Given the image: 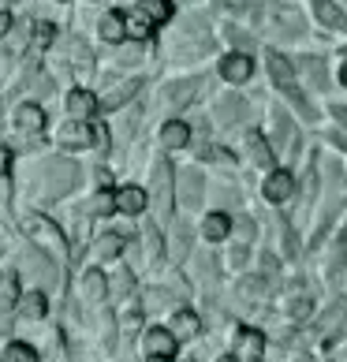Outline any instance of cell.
<instances>
[{
    "label": "cell",
    "mask_w": 347,
    "mask_h": 362,
    "mask_svg": "<svg viewBox=\"0 0 347 362\" xmlns=\"http://www.w3.org/2000/svg\"><path fill=\"white\" fill-rule=\"evenodd\" d=\"M52 37H57V26H52V23H45V19L34 23V30H30V45H34V49H45Z\"/></svg>",
    "instance_id": "29"
},
{
    "label": "cell",
    "mask_w": 347,
    "mask_h": 362,
    "mask_svg": "<svg viewBox=\"0 0 347 362\" xmlns=\"http://www.w3.org/2000/svg\"><path fill=\"white\" fill-rule=\"evenodd\" d=\"M75 183H78V168L71 165V160H49L45 165V194L49 198L71 191Z\"/></svg>",
    "instance_id": "2"
},
{
    "label": "cell",
    "mask_w": 347,
    "mask_h": 362,
    "mask_svg": "<svg viewBox=\"0 0 347 362\" xmlns=\"http://www.w3.org/2000/svg\"><path fill=\"white\" fill-rule=\"evenodd\" d=\"M191 142V127L183 124V119H168V124L161 127V146L165 150H180V146Z\"/></svg>",
    "instance_id": "16"
},
{
    "label": "cell",
    "mask_w": 347,
    "mask_h": 362,
    "mask_svg": "<svg viewBox=\"0 0 347 362\" xmlns=\"http://www.w3.org/2000/svg\"><path fill=\"white\" fill-rule=\"evenodd\" d=\"M98 34L105 37V42H124L127 37V23H124V16H105L101 23H98Z\"/></svg>",
    "instance_id": "24"
},
{
    "label": "cell",
    "mask_w": 347,
    "mask_h": 362,
    "mask_svg": "<svg viewBox=\"0 0 347 362\" xmlns=\"http://www.w3.org/2000/svg\"><path fill=\"white\" fill-rule=\"evenodd\" d=\"M191 93H194V83H180L176 90H168V101L172 105H183V101H191Z\"/></svg>",
    "instance_id": "30"
},
{
    "label": "cell",
    "mask_w": 347,
    "mask_h": 362,
    "mask_svg": "<svg viewBox=\"0 0 347 362\" xmlns=\"http://www.w3.org/2000/svg\"><path fill=\"white\" fill-rule=\"evenodd\" d=\"M78 295H83L86 303H105L109 299V276H105L101 269H86L83 284H78Z\"/></svg>",
    "instance_id": "5"
},
{
    "label": "cell",
    "mask_w": 347,
    "mask_h": 362,
    "mask_svg": "<svg viewBox=\"0 0 347 362\" xmlns=\"http://www.w3.org/2000/svg\"><path fill=\"white\" fill-rule=\"evenodd\" d=\"M23 232L34 239L37 247H45L57 262H68V243H64V232L45 217H23Z\"/></svg>",
    "instance_id": "1"
},
{
    "label": "cell",
    "mask_w": 347,
    "mask_h": 362,
    "mask_svg": "<svg viewBox=\"0 0 347 362\" xmlns=\"http://www.w3.org/2000/svg\"><path fill=\"white\" fill-rule=\"evenodd\" d=\"M60 146H68V150H90L93 142H98V127H90L86 119H71V124L60 127Z\"/></svg>",
    "instance_id": "4"
},
{
    "label": "cell",
    "mask_w": 347,
    "mask_h": 362,
    "mask_svg": "<svg viewBox=\"0 0 347 362\" xmlns=\"http://www.w3.org/2000/svg\"><path fill=\"white\" fill-rule=\"evenodd\" d=\"M135 291V276H131V269H116V276L109 280V295H127Z\"/></svg>",
    "instance_id": "28"
},
{
    "label": "cell",
    "mask_w": 347,
    "mask_h": 362,
    "mask_svg": "<svg viewBox=\"0 0 347 362\" xmlns=\"http://www.w3.org/2000/svg\"><path fill=\"white\" fill-rule=\"evenodd\" d=\"M124 243H127V232H105V235H98V243L90 247V262L116 258V254L124 250Z\"/></svg>",
    "instance_id": "7"
},
{
    "label": "cell",
    "mask_w": 347,
    "mask_h": 362,
    "mask_svg": "<svg viewBox=\"0 0 347 362\" xmlns=\"http://www.w3.org/2000/svg\"><path fill=\"white\" fill-rule=\"evenodd\" d=\"M332 116H336V119H340V124L347 127V109H336V112H332Z\"/></svg>",
    "instance_id": "33"
},
{
    "label": "cell",
    "mask_w": 347,
    "mask_h": 362,
    "mask_svg": "<svg viewBox=\"0 0 347 362\" xmlns=\"http://www.w3.org/2000/svg\"><path fill=\"white\" fill-rule=\"evenodd\" d=\"M180 194H183V206L187 209L198 206V198H202V176H198L194 168H187L183 176H180Z\"/></svg>",
    "instance_id": "18"
},
{
    "label": "cell",
    "mask_w": 347,
    "mask_h": 362,
    "mask_svg": "<svg viewBox=\"0 0 347 362\" xmlns=\"http://www.w3.org/2000/svg\"><path fill=\"white\" fill-rule=\"evenodd\" d=\"M314 11H317V19H322V26H329V30H343L347 26L343 11L332 4V0H314Z\"/></svg>",
    "instance_id": "22"
},
{
    "label": "cell",
    "mask_w": 347,
    "mask_h": 362,
    "mask_svg": "<svg viewBox=\"0 0 347 362\" xmlns=\"http://www.w3.org/2000/svg\"><path fill=\"white\" fill-rule=\"evenodd\" d=\"M98 109H101V101L93 98L90 90H71V93H68V112H71V119H90Z\"/></svg>",
    "instance_id": "12"
},
{
    "label": "cell",
    "mask_w": 347,
    "mask_h": 362,
    "mask_svg": "<svg viewBox=\"0 0 347 362\" xmlns=\"http://www.w3.org/2000/svg\"><path fill=\"white\" fill-rule=\"evenodd\" d=\"M247 150H250V157H254L258 165H265V168L273 165V150H269V142H265L258 131H250V135H247Z\"/></svg>",
    "instance_id": "26"
},
{
    "label": "cell",
    "mask_w": 347,
    "mask_h": 362,
    "mask_svg": "<svg viewBox=\"0 0 347 362\" xmlns=\"http://www.w3.org/2000/svg\"><path fill=\"white\" fill-rule=\"evenodd\" d=\"M8 168H11V150L0 146V176H8Z\"/></svg>",
    "instance_id": "31"
},
{
    "label": "cell",
    "mask_w": 347,
    "mask_h": 362,
    "mask_svg": "<svg viewBox=\"0 0 347 362\" xmlns=\"http://www.w3.org/2000/svg\"><path fill=\"white\" fill-rule=\"evenodd\" d=\"M340 83L347 86V64H343V68H340Z\"/></svg>",
    "instance_id": "36"
},
{
    "label": "cell",
    "mask_w": 347,
    "mask_h": 362,
    "mask_svg": "<svg viewBox=\"0 0 347 362\" xmlns=\"http://www.w3.org/2000/svg\"><path fill=\"white\" fill-rule=\"evenodd\" d=\"M135 93H139V83H135V78H127V83H119L116 90H109V93H105V98H101V109L116 112L119 105H124V101H131Z\"/></svg>",
    "instance_id": "21"
},
{
    "label": "cell",
    "mask_w": 347,
    "mask_h": 362,
    "mask_svg": "<svg viewBox=\"0 0 347 362\" xmlns=\"http://www.w3.org/2000/svg\"><path fill=\"white\" fill-rule=\"evenodd\" d=\"M16 314L23 317V321H42L45 314H49V303H45V291H23L19 295V303H16Z\"/></svg>",
    "instance_id": "6"
},
{
    "label": "cell",
    "mask_w": 347,
    "mask_h": 362,
    "mask_svg": "<svg viewBox=\"0 0 347 362\" xmlns=\"http://www.w3.org/2000/svg\"><path fill=\"white\" fill-rule=\"evenodd\" d=\"M16 127L23 135H37V131H45V112L37 109V105H23L16 112Z\"/></svg>",
    "instance_id": "14"
},
{
    "label": "cell",
    "mask_w": 347,
    "mask_h": 362,
    "mask_svg": "<svg viewBox=\"0 0 347 362\" xmlns=\"http://www.w3.org/2000/svg\"><path fill=\"white\" fill-rule=\"evenodd\" d=\"M176 332L165 329V325H153V329H146L142 332V351L146 358H172L176 355Z\"/></svg>",
    "instance_id": "3"
},
{
    "label": "cell",
    "mask_w": 347,
    "mask_h": 362,
    "mask_svg": "<svg viewBox=\"0 0 347 362\" xmlns=\"http://www.w3.org/2000/svg\"><path fill=\"white\" fill-rule=\"evenodd\" d=\"M119 4H124V8H135V4H142V0H119Z\"/></svg>",
    "instance_id": "35"
},
{
    "label": "cell",
    "mask_w": 347,
    "mask_h": 362,
    "mask_svg": "<svg viewBox=\"0 0 347 362\" xmlns=\"http://www.w3.org/2000/svg\"><path fill=\"white\" fill-rule=\"evenodd\" d=\"M217 362H243V358H239V355H220Z\"/></svg>",
    "instance_id": "34"
},
{
    "label": "cell",
    "mask_w": 347,
    "mask_h": 362,
    "mask_svg": "<svg viewBox=\"0 0 347 362\" xmlns=\"http://www.w3.org/2000/svg\"><path fill=\"white\" fill-rule=\"evenodd\" d=\"M291 191H295V176H291V172H273L269 180H265V187H261V194L269 198V202H288L291 198Z\"/></svg>",
    "instance_id": "8"
},
{
    "label": "cell",
    "mask_w": 347,
    "mask_h": 362,
    "mask_svg": "<svg viewBox=\"0 0 347 362\" xmlns=\"http://www.w3.org/2000/svg\"><path fill=\"white\" fill-rule=\"evenodd\" d=\"M228 232H232L228 213H209L206 224H202V235L209 239V243H220V239H228Z\"/></svg>",
    "instance_id": "20"
},
{
    "label": "cell",
    "mask_w": 347,
    "mask_h": 362,
    "mask_svg": "<svg viewBox=\"0 0 347 362\" xmlns=\"http://www.w3.org/2000/svg\"><path fill=\"white\" fill-rule=\"evenodd\" d=\"M112 209H116V194L109 191V187H101V191L90 198V206H86V213H93V217H109Z\"/></svg>",
    "instance_id": "25"
},
{
    "label": "cell",
    "mask_w": 347,
    "mask_h": 362,
    "mask_svg": "<svg viewBox=\"0 0 347 362\" xmlns=\"http://www.w3.org/2000/svg\"><path fill=\"white\" fill-rule=\"evenodd\" d=\"M250 71H254V64H250L247 52H232V57L220 60V78H228V83H247Z\"/></svg>",
    "instance_id": "10"
},
{
    "label": "cell",
    "mask_w": 347,
    "mask_h": 362,
    "mask_svg": "<svg viewBox=\"0 0 347 362\" xmlns=\"http://www.w3.org/2000/svg\"><path fill=\"white\" fill-rule=\"evenodd\" d=\"M11 26H16V23H11V16H8V11H0V37H8Z\"/></svg>",
    "instance_id": "32"
},
{
    "label": "cell",
    "mask_w": 347,
    "mask_h": 362,
    "mask_svg": "<svg viewBox=\"0 0 347 362\" xmlns=\"http://www.w3.org/2000/svg\"><path fill=\"white\" fill-rule=\"evenodd\" d=\"M142 11L153 23H168L172 19V0H142Z\"/></svg>",
    "instance_id": "27"
},
{
    "label": "cell",
    "mask_w": 347,
    "mask_h": 362,
    "mask_svg": "<svg viewBox=\"0 0 347 362\" xmlns=\"http://www.w3.org/2000/svg\"><path fill=\"white\" fill-rule=\"evenodd\" d=\"M172 332H176L180 340H194L198 332H202V321H198V314H191V310H176L172 314Z\"/></svg>",
    "instance_id": "17"
},
{
    "label": "cell",
    "mask_w": 347,
    "mask_h": 362,
    "mask_svg": "<svg viewBox=\"0 0 347 362\" xmlns=\"http://www.w3.org/2000/svg\"><path fill=\"white\" fill-rule=\"evenodd\" d=\"M172 168H168V160H157V213L161 217H168V209H172Z\"/></svg>",
    "instance_id": "13"
},
{
    "label": "cell",
    "mask_w": 347,
    "mask_h": 362,
    "mask_svg": "<svg viewBox=\"0 0 347 362\" xmlns=\"http://www.w3.org/2000/svg\"><path fill=\"white\" fill-rule=\"evenodd\" d=\"M0 362H37V347L26 344V340H11V344H4V351H0Z\"/></svg>",
    "instance_id": "23"
},
{
    "label": "cell",
    "mask_w": 347,
    "mask_h": 362,
    "mask_svg": "<svg viewBox=\"0 0 347 362\" xmlns=\"http://www.w3.org/2000/svg\"><path fill=\"white\" fill-rule=\"evenodd\" d=\"M146 202H150V198H146L142 187H119L116 191V209L127 213V217H139V213L146 209Z\"/></svg>",
    "instance_id": "11"
},
{
    "label": "cell",
    "mask_w": 347,
    "mask_h": 362,
    "mask_svg": "<svg viewBox=\"0 0 347 362\" xmlns=\"http://www.w3.org/2000/svg\"><path fill=\"white\" fill-rule=\"evenodd\" d=\"M265 351V337L258 329H239L235 332V355L239 358H250V362H258Z\"/></svg>",
    "instance_id": "9"
},
{
    "label": "cell",
    "mask_w": 347,
    "mask_h": 362,
    "mask_svg": "<svg viewBox=\"0 0 347 362\" xmlns=\"http://www.w3.org/2000/svg\"><path fill=\"white\" fill-rule=\"evenodd\" d=\"M124 23H127V37L131 42H150V34H153V19L146 16V11H135V16H124Z\"/></svg>",
    "instance_id": "19"
},
{
    "label": "cell",
    "mask_w": 347,
    "mask_h": 362,
    "mask_svg": "<svg viewBox=\"0 0 347 362\" xmlns=\"http://www.w3.org/2000/svg\"><path fill=\"white\" fill-rule=\"evenodd\" d=\"M269 75L280 90H288V93L295 90V71H291V64L280 57V52H269Z\"/></svg>",
    "instance_id": "15"
}]
</instances>
